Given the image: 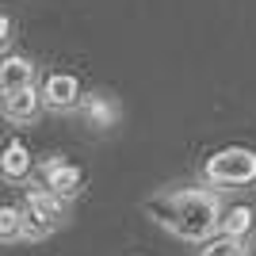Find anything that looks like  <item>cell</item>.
<instances>
[{
  "label": "cell",
  "mask_w": 256,
  "mask_h": 256,
  "mask_svg": "<svg viewBox=\"0 0 256 256\" xmlns=\"http://www.w3.org/2000/svg\"><path fill=\"white\" fill-rule=\"evenodd\" d=\"M146 214L157 226H164L176 237H184V241H210L214 230H218V218H222V203H218L214 192L184 188V192H168V195L150 199Z\"/></svg>",
  "instance_id": "cell-1"
},
{
  "label": "cell",
  "mask_w": 256,
  "mask_h": 256,
  "mask_svg": "<svg viewBox=\"0 0 256 256\" xmlns=\"http://www.w3.org/2000/svg\"><path fill=\"white\" fill-rule=\"evenodd\" d=\"M203 176L214 188H245L256 180V153L245 146H226V150L206 157Z\"/></svg>",
  "instance_id": "cell-2"
},
{
  "label": "cell",
  "mask_w": 256,
  "mask_h": 256,
  "mask_svg": "<svg viewBox=\"0 0 256 256\" xmlns=\"http://www.w3.org/2000/svg\"><path fill=\"white\" fill-rule=\"evenodd\" d=\"M84 188V168H76L69 160H46L42 164V192H50L54 199H73Z\"/></svg>",
  "instance_id": "cell-3"
},
{
  "label": "cell",
  "mask_w": 256,
  "mask_h": 256,
  "mask_svg": "<svg viewBox=\"0 0 256 256\" xmlns=\"http://www.w3.org/2000/svg\"><path fill=\"white\" fill-rule=\"evenodd\" d=\"M38 100L46 107H54V111H69V107L80 104V80L73 73H50L42 92H38Z\"/></svg>",
  "instance_id": "cell-4"
},
{
  "label": "cell",
  "mask_w": 256,
  "mask_h": 256,
  "mask_svg": "<svg viewBox=\"0 0 256 256\" xmlns=\"http://www.w3.org/2000/svg\"><path fill=\"white\" fill-rule=\"evenodd\" d=\"M31 84H34V62L31 58H20V54H8L0 62V96L31 88Z\"/></svg>",
  "instance_id": "cell-5"
},
{
  "label": "cell",
  "mask_w": 256,
  "mask_h": 256,
  "mask_svg": "<svg viewBox=\"0 0 256 256\" xmlns=\"http://www.w3.org/2000/svg\"><path fill=\"white\" fill-rule=\"evenodd\" d=\"M31 168H34L31 150H27L23 142H8V146H4V153H0V180L23 184L27 176H31Z\"/></svg>",
  "instance_id": "cell-6"
},
{
  "label": "cell",
  "mask_w": 256,
  "mask_h": 256,
  "mask_svg": "<svg viewBox=\"0 0 256 256\" xmlns=\"http://www.w3.org/2000/svg\"><path fill=\"white\" fill-rule=\"evenodd\" d=\"M20 210H27V214H34L42 226H50V230H58L62 226V199H54L50 192H42V188H31L27 192V203L20 206Z\"/></svg>",
  "instance_id": "cell-7"
},
{
  "label": "cell",
  "mask_w": 256,
  "mask_h": 256,
  "mask_svg": "<svg viewBox=\"0 0 256 256\" xmlns=\"http://www.w3.org/2000/svg\"><path fill=\"white\" fill-rule=\"evenodd\" d=\"M38 107H42V100H38V88L34 84L4 96V115H8L12 122H31V118L38 115Z\"/></svg>",
  "instance_id": "cell-8"
},
{
  "label": "cell",
  "mask_w": 256,
  "mask_h": 256,
  "mask_svg": "<svg viewBox=\"0 0 256 256\" xmlns=\"http://www.w3.org/2000/svg\"><path fill=\"white\" fill-rule=\"evenodd\" d=\"M252 226H256L252 206H230V210H222V218H218V230H222V237H230V241H245V237L252 234Z\"/></svg>",
  "instance_id": "cell-9"
},
{
  "label": "cell",
  "mask_w": 256,
  "mask_h": 256,
  "mask_svg": "<svg viewBox=\"0 0 256 256\" xmlns=\"http://www.w3.org/2000/svg\"><path fill=\"white\" fill-rule=\"evenodd\" d=\"M80 111H84V122L92 130H107L115 122V104L107 96H80Z\"/></svg>",
  "instance_id": "cell-10"
},
{
  "label": "cell",
  "mask_w": 256,
  "mask_h": 256,
  "mask_svg": "<svg viewBox=\"0 0 256 256\" xmlns=\"http://www.w3.org/2000/svg\"><path fill=\"white\" fill-rule=\"evenodd\" d=\"M199 256H245V245L230 241V237H210V241H203Z\"/></svg>",
  "instance_id": "cell-11"
},
{
  "label": "cell",
  "mask_w": 256,
  "mask_h": 256,
  "mask_svg": "<svg viewBox=\"0 0 256 256\" xmlns=\"http://www.w3.org/2000/svg\"><path fill=\"white\" fill-rule=\"evenodd\" d=\"M20 237V206L0 203V241H16Z\"/></svg>",
  "instance_id": "cell-12"
},
{
  "label": "cell",
  "mask_w": 256,
  "mask_h": 256,
  "mask_svg": "<svg viewBox=\"0 0 256 256\" xmlns=\"http://www.w3.org/2000/svg\"><path fill=\"white\" fill-rule=\"evenodd\" d=\"M46 234H54L50 226H42L34 214H27V210H20V237H27V241H42Z\"/></svg>",
  "instance_id": "cell-13"
},
{
  "label": "cell",
  "mask_w": 256,
  "mask_h": 256,
  "mask_svg": "<svg viewBox=\"0 0 256 256\" xmlns=\"http://www.w3.org/2000/svg\"><path fill=\"white\" fill-rule=\"evenodd\" d=\"M8 38H12V20L4 16V12H0V50L8 46Z\"/></svg>",
  "instance_id": "cell-14"
},
{
  "label": "cell",
  "mask_w": 256,
  "mask_h": 256,
  "mask_svg": "<svg viewBox=\"0 0 256 256\" xmlns=\"http://www.w3.org/2000/svg\"><path fill=\"white\" fill-rule=\"evenodd\" d=\"M252 252H256V241H252Z\"/></svg>",
  "instance_id": "cell-15"
}]
</instances>
